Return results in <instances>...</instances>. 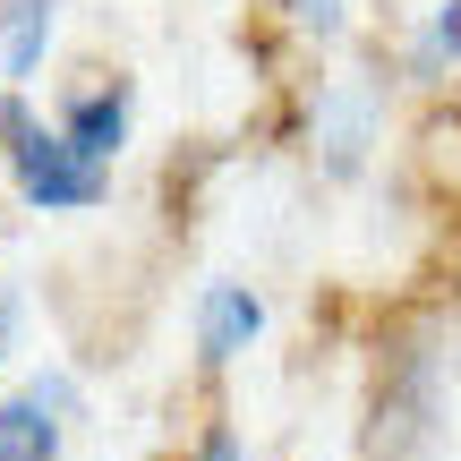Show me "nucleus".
Segmentation results:
<instances>
[{"instance_id": "0eeeda50", "label": "nucleus", "mask_w": 461, "mask_h": 461, "mask_svg": "<svg viewBox=\"0 0 461 461\" xmlns=\"http://www.w3.org/2000/svg\"><path fill=\"white\" fill-rule=\"evenodd\" d=\"M436 43H445L453 60H461V0H445V17H436Z\"/></svg>"}, {"instance_id": "6e6552de", "label": "nucleus", "mask_w": 461, "mask_h": 461, "mask_svg": "<svg viewBox=\"0 0 461 461\" xmlns=\"http://www.w3.org/2000/svg\"><path fill=\"white\" fill-rule=\"evenodd\" d=\"M197 461H240V436H230V428H214V436H205V453Z\"/></svg>"}, {"instance_id": "423d86ee", "label": "nucleus", "mask_w": 461, "mask_h": 461, "mask_svg": "<svg viewBox=\"0 0 461 461\" xmlns=\"http://www.w3.org/2000/svg\"><path fill=\"white\" fill-rule=\"evenodd\" d=\"M291 9H299V26H316V34L342 26V0H291Z\"/></svg>"}, {"instance_id": "20e7f679", "label": "nucleus", "mask_w": 461, "mask_h": 461, "mask_svg": "<svg viewBox=\"0 0 461 461\" xmlns=\"http://www.w3.org/2000/svg\"><path fill=\"white\" fill-rule=\"evenodd\" d=\"M43 402L51 393H26V402L0 411V461H51V453H60V428L43 419Z\"/></svg>"}, {"instance_id": "1a4fd4ad", "label": "nucleus", "mask_w": 461, "mask_h": 461, "mask_svg": "<svg viewBox=\"0 0 461 461\" xmlns=\"http://www.w3.org/2000/svg\"><path fill=\"white\" fill-rule=\"evenodd\" d=\"M9 333H17V308H9V299H0V350H9Z\"/></svg>"}, {"instance_id": "39448f33", "label": "nucleus", "mask_w": 461, "mask_h": 461, "mask_svg": "<svg viewBox=\"0 0 461 461\" xmlns=\"http://www.w3.org/2000/svg\"><path fill=\"white\" fill-rule=\"evenodd\" d=\"M325 154H333V171H350V163H359V103H350V95L333 103V146H325Z\"/></svg>"}, {"instance_id": "f257e3e1", "label": "nucleus", "mask_w": 461, "mask_h": 461, "mask_svg": "<svg viewBox=\"0 0 461 461\" xmlns=\"http://www.w3.org/2000/svg\"><path fill=\"white\" fill-rule=\"evenodd\" d=\"M0 137H9V171H17V188H26V205H43V214H86V205H103V163H86V154L68 146V129H43L17 95L0 103Z\"/></svg>"}, {"instance_id": "f03ea898", "label": "nucleus", "mask_w": 461, "mask_h": 461, "mask_svg": "<svg viewBox=\"0 0 461 461\" xmlns=\"http://www.w3.org/2000/svg\"><path fill=\"white\" fill-rule=\"evenodd\" d=\"M257 333H265V308H257L248 291H230V282H214V291H205V308H197V359L222 367V359H240Z\"/></svg>"}, {"instance_id": "7ed1b4c3", "label": "nucleus", "mask_w": 461, "mask_h": 461, "mask_svg": "<svg viewBox=\"0 0 461 461\" xmlns=\"http://www.w3.org/2000/svg\"><path fill=\"white\" fill-rule=\"evenodd\" d=\"M60 129H68V146H77L86 163H112L120 137H129V95H120V86H112V95H77Z\"/></svg>"}]
</instances>
